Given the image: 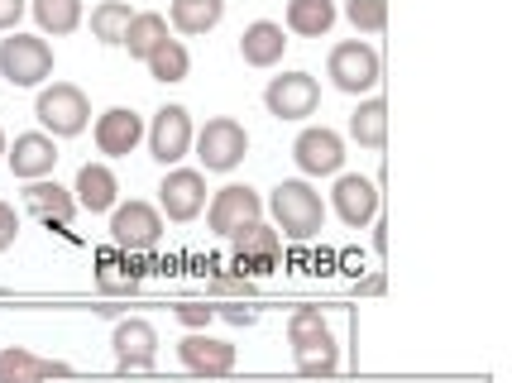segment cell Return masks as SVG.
<instances>
[{
	"instance_id": "1",
	"label": "cell",
	"mask_w": 512,
	"mask_h": 383,
	"mask_svg": "<svg viewBox=\"0 0 512 383\" xmlns=\"http://www.w3.org/2000/svg\"><path fill=\"white\" fill-rule=\"evenodd\" d=\"M268 211L278 221L273 230H283L288 240H316L321 226H326V206L307 182H278L273 197H268Z\"/></svg>"
},
{
	"instance_id": "2",
	"label": "cell",
	"mask_w": 512,
	"mask_h": 383,
	"mask_svg": "<svg viewBox=\"0 0 512 383\" xmlns=\"http://www.w3.org/2000/svg\"><path fill=\"white\" fill-rule=\"evenodd\" d=\"M48 72H53V48L34 34H10L0 44V77L10 87H39Z\"/></svg>"
},
{
	"instance_id": "3",
	"label": "cell",
	"mask_w": 512,
	"mask_h": 383,
	"mask_svg": "<svg viewBox=\"0 0 512 383\" xmlns=\"http://www.w3.org/2000/svg\"><path fill=\"white\" fill-rule=\"evenodd\" d=\"M192 144H197V158L206 163V173H230V168L249 154L245 125H240V120H230V115L206 120V130H201Z\"/></svg>"
},
{
	"instance_id": "4",
	"label": "cell",
	"mask_w": 512,
	"mask_h": 383,
	"mask_svg": "<svg viewBox=\"0 0 512 383\" xmlns=\"http://www.w3.org/2000/svg\"><path fill=\"white\" fill-rule=\"evenodd\" d=\"M326 72H331V82H335L340 91H350V96H364V91L379 87L383 63H379V53H374L369 44L350 39V44H335V48H331V63H326Z\"/></svg>"
},
{
	"instance_id": "5",
	"label": "cell",
	"mask_w": 512,
	"mask_h": 383,
	"mask_svg": "<svg viewBox=\"0 0 512 383\" xmlns=\"http://www.w3.org/2000/svg\"><path fill=\"white\" fill-rule=\"evenodd\" d=\"M34 115H39V125L53 130V135H82V130H87L91 106H87V96H82V87H72V82H53L48 91H39Z\"/></svg>"
},
{
	"instance_id": "6",
	"label": "cell",
	"mask_w": 512,
	"mask_h": 383,
	"mask_svg": "<svg viewBox=\"0 0 512 383\" xmlns=\"http://www.w3.org/2000/svg\"><path fill=\"white\" fill-rule=\"evenodd\" d=\"M264 106H268V115H278V120H307V115L321 106V87H316L312 72H283V77L268 82Z\"/></svg>"
},
{
	"instance_id": "7",
	"label": "cell",
	"mask_w": 512,
	"mask_h": 383,
	"mask_svg": "<svg viewBox=\"0 0 512 383\" xmlns=\"http://www.w3.org/2000/svg\"><path fill=\"white\" fill-rule=\"evenodd\" d=\"M259 216H264L259 192H254V187H240V182L221 187V192L211 197V206H206V226L216 230V235H235V230L254 226Z\"/></svg>"
},
{
	"instance_id": "8",
	"label": "cell",
	"mask_w": 512,
	"mask_h": 383,
	"mask_svg": "<svg viewBox=\"0 0 512 383\" xmlns=\"http://www.w3.org/2000/svg\"><path fill=\"white\" fill-rule=\"evenodd\" d=\"M111 240L130 254H149L163 240V216H158L149 202H130V206H115L111 216Z\"/></svg>"
},
{
	"instance_id": "9",
	"label": "cell",
	"mask_w": 512,
	"mask_h": 383,
	"mask_svg": "<svg viewBox=\"0 0 512 383\" xmlns=\"http://www.w3.org/2000/svg\"><path fill=\"white\" fill-rule=\"evenodd\" d=\"M144 135H149V154H154L163 168L182 163L187 149H192V139H197L192 135V115H187V106H163Z\"/></svg>"
},
{
	"instance_id": "10",
	"label": "cell",
	"mask_w": 512,
	"mask_h": 383,
	"mask_svg": "<svg viewBox=\"0 0 512 383\" xmlns=\"http://www.w3.org/2000/svg\"><path fill=\"white\" fill-rule=\"evenodd\" d=\"M158 206L168 211V221H197L201 206H206V178L197 168H173L163 187H158Z\"/></svg>"
},
{
	"instance_id": "11",
	"label": "cell",
	"mask_w": 512,
	"mask_h": 383,
	"mask_svg": "<svg viewBox=\"0 0 512 383\" xmlns=\"http://www.w3.org/2000/svg\"><path fill=\"white\" fill-rule=\"evenodd\" d=\"M115 364L120 369H130V374H139V369H154L158 360V331L149 326V321H139V316H130V321H120L115 326Z\"/></svg>"
},
{
	"instance_id": "12",
	"label": "cell",
	"mask_w": 512,
	"mask_h": 383,
	"mask_svg": "<svg viewBox=\"0 0 512 383\" xmlns=\"http://www.w3.org/2000/svg\"><path fill=\"white\" fill-rule=\"evenodd\" d=\"M292 154L302 163V173H312V178H326V173H340V163H345V139L335 135V130H302L297 144H292Z\"/></svg>"
},
{
	"instance_id": "13",
	"label": "cell",
	"mask_w": 512,
	"mask_h": 383,
	"mask_svg": "<svg viewBox=\"0 0 512 383\" xmlns=\"http://www.w3.org/2000/svg\"><path fill=\"white\" fill-rule=\"evenodd\" d=\"M335 211H340V221L350 230L369 226L374 216H379V187L369 178H359V173H350V178L335 182Z\"/></svg>"
},
{
	"instance_id": "14",
	"label": "cell",
	"mask_w": 512,
	"mask_h": 383,
	"mask_svg": "<svg viewBox=\"0 0 512 383\" xmlns=\"http://www.w3.org/2000/svg\"><path fill=\"white\" fill-rule=\"evenodd\" d=\"M144 139V120L134 111H125V106H111V111L96 120V149L106 158H125L134 154V144Z\"/></svg>"
},
{
	"instance_id": "15",
	"label": "cell",
	"mask_w": 512,
	"mask_h": 383,
	"mask_svg": "<svg viewBox=\"0 0 512 383\" xmlns=\"http://www.w3.org/2000/svg\"><path fill=\"white\" fill-rule=\"evenodd\" d=\"M72 369L63 360H39L34 350L10 345L0 350V383H44V379H67Z\"/></svg>"
},
{
	"instance_id": "16",
	"label": "cell",
	"mask_w": 512,
	"mask_h": 383,
	"mask_svg": "<svg viewBox=\"0 0 512 383\" xmlns=\"http://www.w3.org/2000/svg\"><path fill=\"white\" fill-rule=\"evenodd\" d=\"M10 158V168H15V178L24 182H39L53 173V163H58V144L48 135H15V149H5Z\"/></svg>"
},
{
	"instance_id": "17",
	"label": "cell",
	"mask_w": 512,
	"mask_h": 383,
	"mask_svg": "<svg viewBox=\"0 0 512 383\" xmlns=\"http://www.w3.org/2000/svg\"><path fill=\"white\" fill-rule=\"evenodd\" d=\"M178 355L192 374H206V379L235 369V345H230V340H216V336H187L178 345Z\"/></svg>"
},
{
	"instance_id": "18",
	"label": "cell",
	"mask_w": 512,
	"mask_h": 383,
	"mask_svg": "<svg viewBox=\"0 0 512 383\" xmlns=\"http://www.w3.org/2000/svg\"><path fill=\"white\" fill-rule=\"evenodd\" d=\"M235 240V259L240 264H259V269H268V264H278L283 259V235L273 226H264V221H254V226H245V230H235L230 235Z\"/></svg>"
},
{
	"instance_id": "19",
	"label": "cell",
	"mask_w": 512,
	"mask_h": 383,
	"mask_svg": "<svg viewBox=\"0 0 512 383\" xmlns=\"http://www.w3.org/2000/svg\"><path fill=\"white\" fill-rule=\"evenodd\" d=\"M283 48H288L283 24H273V20H254L245 34H240V53H245L249 68H273V63H283Z\"/></svg>"
},
{
	"instance_id": "20",
	"label": "cell",
	"mask_w": 512,
	"mask_h": 383,
	"mask_svg": "<svg viewBox=\"0 0 512 383\" xmlns=\"http://www.w3.org/2000/svg\"><path fill=\"white\" fill-rule=\"evenodd\" d=\"M24 206L39 216V221H58V226H67L72 216H77V197L67 192V187H58V182H29L24 187Z\"/></svg>"
},
{
	"instance_id": "21",
	"label": "cell",
	"mask_w": 512,
	"mask_h": 383,
	"mask_svg": "<svg viewBox=\"0 0 512 383\" xmlns=\"http://www.w3.org/2000/svg\"><path fill=\"white\" fill-rule=\"evenodd\" d=\"M115 173L106 163H82V173H77V206L82 211H111L115 206Z\"/></svg>"
},
{
	"instance_id": "22",
	"label": "cell",
	"mask_w": 512,
	"mask_h": 383,
	"mask_svg": "<svg viewBox=\"0 0 512 383\" xmlns=\"http://www.w3.org/2000/svg\"><path fill=\"white\" fill-rule=\"evenodd\" d=\"M335 0H292L288 5V29L292 34H302V39H321V34H331L335 24Z\"/></svg>"
},
{
	"instance_id": "23",
	"label": "cell",
	"mask_w": 512,
	"mask_h": 383,
	"mask_svg": "<svg viewBox=\"0 0 512 383\" xmlns=\"http://www.w3.org/2000/svg\"><path fill=\"white\" fill-rule=\"evenodd\" d=\"M225 15V0H173V10H168V20L178 34H206V29H216Z\"/></svg>"
},
{
	"instance_id": "24",
	"label": "cell",
	"mask_w": 512,
	"mask_h": 383,
	"mask_svg": "<svg viewBox=\"0 0 512 383\" xmlns=\"http://www.w3.org/2000/svg\"><path fill=\"white\" fill-rule=\"evenodd\" d=\"M163 39H168V20H163V15H154V10H144V15H134V20H130V29H125V39H120V44L130 48V58H139V63H144V58H149Z\"/></svg>"
},
{
	"instance_id": "25",
	"label": "cell",
	"mask_w": 512,
	"mask_h": 383,
	"mask_svg": "<svg viewBox=\"0 0 512 383\" xmlns=\"http://www.w3.org/2000/svg\"><path fill=\"white\" fill-rule=\"evenodd\" d=\"M144 63H149V77L163 82V87H173V82H182V77L192 72V58H187V48H182L178 39H163Z\"/></svg>"
},
{
	"instance_id": "26",
	"label": "cell",
	"mask_w": 512,
	"mask_h": 383,
	"mask_svg": "<svg viewBox=\"0 0 512 383\" xmlns=\"http://www.w3.org/2000/svg\"><path fill=\"white\" fill-rule=\"evenodd\" d=\"M44 34H72L82 24V0H29Z\"/></svg>"
},
{
	"instance_id": "27",
	"label": "cell",
	"mask_w": 512,
	"mask_h": 383,
	"mask_svg": "<svg viewBox=\"0 0 512 383\" xmlns=\"http://www.w3.org/2000/svg\"><path fill=\"white\" fill-rule=\"evenodd\" d=\"M350 135H355V144H364V149H383V139H388V106H383V101H364V106L350 115Z\"/></svg>"
},
{
	"instance_id": "28",
	"label": "cell",
	"mask_w": 512,
	"mask_h": 383,
	"mask_svg": "<svg viewBox=\"0 0 512 383\" xmlns=\"http://www.w3.org/2000/svg\"><path fill=\"white\" fill-rule=\"evenodd\" d=\"M134 10L125 0H101L96 10H91V34L101 39V44H120L125 39V29H130Z\"/></svg>"
},
{
	"instance_id": "29",
	"label": "cell",
	"mask_w": 512,
	"mask_h": 383,
	"mask_svg": "<svg viewBox=\"0 0 512 383\" xmlns=\"http://www.w3.org/2000/svg\"><path fill=\"white\" fill-rule=\"evenodd\" d=\"M288 340L292 350H302V345H321V340H335V336L326 326V316H321V307H297L288 321Z\"/></svg>"
},
{
	"instance_id": "30",
	"label": "cell",
	"mask_w": 512,
	"mask_h": 383,
	"mask_svg": "<svg viewBox=\"0 0 512 383\" xmlns=\"http://www.w3.org/2000/svg\"><path fill=\"white\" fill-rule=\"evenodd\" d=\"M297 355V369L302 374H312V379H321V374H335V364H340V350H335V340H321V345H302V350H292Z\"/></svg>"
},
{
	"instance_id": "31",
	"label": "cell",
	"mask_w": 512,
	"mask_h": 383,
	"mask_svg": "<svg viewBox=\"0 0 512 383\" xmlns=\"http://www.w3.org/2000/svg\"><path fill=\"white\" fill-rule=\"evenodd\" d=\"M345 20L355 24L359 34H379L388 24V5L383 0H345Z\"/></svg>"
},
{
	"instance_id": "32",
	"label": "cell",
	"mask_w": 512,
	"mask_h": 383,
	"mask_svg": "<svg viewBox=\"0 0 512 383\" xmlns=\"http://www.w3.org/2000/svg\"><path fill=\"white\" fill-rule=\"evenodd\" d=\"M15 235H20V221H15V206L0 202V249L15 245Z\"/></svg>"
},
{
	"instance_id": "33",
	"label": "cell",
	"mask_w": 512,
	"mask_h": 383,
	"mask_svg": "<svg viewBox=\"0 0 512 383\" xmlns=\"http://www.w3.org/2000/svg\"><path fill=\"white\" fill-rule=\"evenodd\" d=\"M211 293H240V297H249V293H254V283H249V278H216V283H211Z\"/></svg>"
},
{
	"instance_id": "34",
	"label": "cell",
	"mask_w": 512,
	"mask_h": 383,
	"mask_svg": "<svg viewBox=\"0 0 512 383\" xmlns=\"http://www.w3.org/2000/svg\"><path fill=\"white\" fill-rule=\"evenodd\" d=\"M24 15V0H0V29H15Z\"/></svg>"
},
{
	"instance_id": "35",
	"label": "cell",
	"mask_w": 512,
	"mask_h": 383,
	"mask_svg": "<svg viewBox=\"0 0 512 383\" xmlns=\"http://www.w3.org/2000/svg\"><path fill=\"white\" fill-rule=\"evenodd\" d=\"M211 316H216V307H182L178 321H187V326H206Z\"/></svg>"
},
{
	"instance_id": "36",
	"label": "cell",
	"mask_w": 512,
	"mask_h": 383,
	"mask_svg": "<svg viewBox=\"0 0 512 383\" xmlns=\"http://www.w3.org/2000/svg\"><path fill=\"white\" fill-rule=\"evenodd\" d=\"M225 321H235V326H245V321H254V312H245V307H225Z\"/></svg>"
},
{
	"instance_id": "37",
	"label": "cell",
	"mask_w": 512,
	"mask_h": 383,
	"mask_svg": "<svg viewBox=\"0 0 512 383\" xmlns=\"http://www.w3.org/2000/svg\"><path fill=\"white\" fill-rule=\"evenodd\" d=\"M0 158H5V130H0Z\"/></svg>"
}]
</instances>
